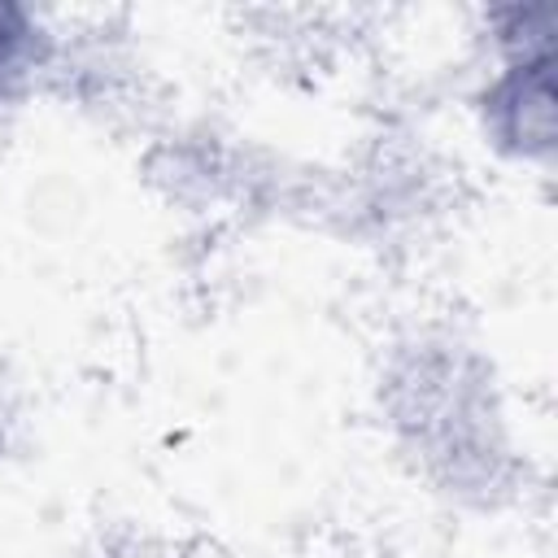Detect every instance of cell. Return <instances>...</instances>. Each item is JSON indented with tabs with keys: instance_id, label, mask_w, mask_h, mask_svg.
<instances>
[{
	"instance_id": "1",
	"label": "cell",
	"mask_w": 558,
	"mask_h": 558,
	"mask_svg": "<svg viewBox=\"0 0 558 558\" xmlns=\"http://www.w3.org/2000/svg\"><path fill=\"white\" fill-rule=\"evenodd\" d=\"M493 65L475 87L471 113L480 140L519 166L554 153V9L514 4L488 13Z\"/></svg>"
},
{
	"instance_id": "2",
	"label": "cell",
	"mask_w": 558,
	"mask_h": 558,
	"mask_svg": "<svg viewBox=\"0 0 558 558\" xmlns=\"http://www.w3.org/2000/svg\"><path fill=\"white\" fill-rule=\"evenodd\" d=\"M61 65V35L44 13L0 0V113L22 105Z\"/></svg>"
}]
</instances>
